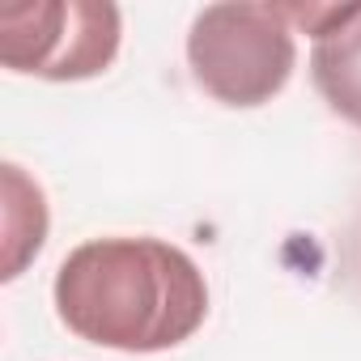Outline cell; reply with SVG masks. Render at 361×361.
Listing matches in <instances>:
<instances>
[{"label": "cell", "mask_w": 361, "mask_h": 361, "mask_svg": "<svg viewBox=\"0 0 361 361\" xmlns=\"http://www.w3.org/2000/svg\"><path fill=\"white\" fill-rule=\"evenodd\" d=\"M60 323L98 348L166 353L192 340L209 319L200 264L166 238H90L56 268Z\"/></svg>", "instance_id": "cell-1"}, {"label": "cell", "mask_w": 361, "mask_h": 361, "mask_svg": "<svg viewBox=\"0 0 361 361\" xmlns=\"http://www.w3.org/2000/svg\"><path fill=\"white\" fill-rule=\"evenodd\" d=\"M285 5L226 0L196 13L188 30V68L196 85L221 106L272 102L298 64V39Z\"/></svg>", "instance_id": "cell-2"}, {"label": "cell", "mask_w": 361, "mask_h": 361, "mask_svg": "<svg viewBox=\"0 0 361 361\" xmlns=\"http://www.w3.org/2000/svg\"><path fill=\"white\" fill-rule=\"evenodd\" d=\"M123 18L111 0L0 5V64L43 81H85L119 56Z\"/></svg>", "instance_id": "cell-3"}, {"label": "cell", "mask_w": 361, "mask_h": 361, "mask_svg": "<svg viewBox=\"0 0 361 361\" xmlns=\"http://www.w3.org/2000/svg\"><path fill=\"white\" fill-rule=\"evenodd\" d=\"M293 30L310 35V81L319 98L361 128V5H285Z\"/></svg>", "instance_id": "cell-4"}, {"label": "cell", "mask_w": 361, "mask_h": 361, "mask_svg": "<svg viewBox=\"0 0 361 361\" xmlns=\"http://www.w3.org/2000/svg\"><path fill=\"white\" fill-rule=\"evenodd\" d=\"M0 183H5V264H0V281H18L26 264L43 251L47 243V196L35 178L18 166H0Z\"/></svg>", "instance_id": "cell-5"}, {"label": "cell", "mask_w": 361, "mask_h": 361, "mask_svg": "<svg viewBox=\"0 0 361 361\" xmlns=\"http://www.w3.org/2000/svg\"><path fill=\"white\" fill-rule=\"evenodd\" d=\"M357 272H361V226H357Z\"/></svg>", "instance_id": "cell-6"}]
</instances>
